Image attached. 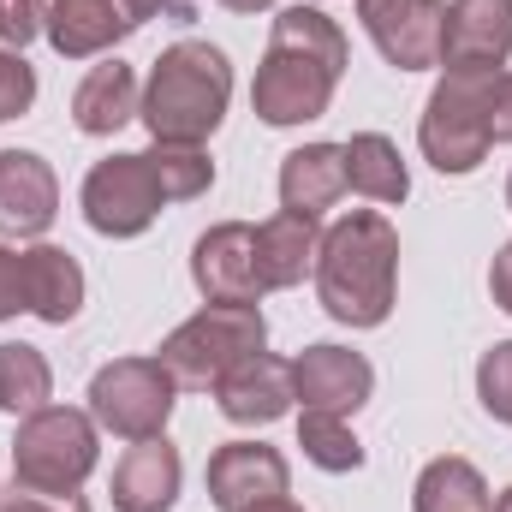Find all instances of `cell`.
I'll return each instance as SVG.
<instances>
[{"mask_svg":"<svg viewBox=\"0 0 512 512\" xmlns=\"http://www.w3.org/2000/svg\"><path fill=\"white\" fill-rule=\"evenodd\" d=\"M346 72V36L322 6H286L274 12L268 54L256 66L251 108L262 126H304L322 120L334 102V84Z\"/></svg>","mask_w":512,"mask_h":512,"instance_id":"1","label":"cell"},{"mask_svg":"<svg viewBox=\"0 0 512 512\" xmlns=\"http://www.w3.org/2000/svg\"><path fill=\"white\" fill-rule=\"evenodd\" d=\"M399 280V233L382 209H352L322 233L316 298L346 328H382Z\"/></svg>","mask_w":512,"mask_h":512,"instance_id":"2","label":"cell"},{"mask_svg":"<svg viewBox=\"0 0 512 512\" xmlns=\"http://www.w3.org/2000/svg\"><path fill=\"white\" fill-rule=\"evenodd\" d=\"M227 102H233V66L215 42H173L149 84H143V108L137 120L149 126L155 143H209L215 126L227 120Z\"/></svg>","mask_w":512,"mask_h":512,"instance_id":"3","label":"cell"},{"mask_svg":"<svg viewBox=\"0 0 512 512\" xmlns=\"http://www.w3.org/2000/svg\"><path fill=\"white\" fill-rule=\"evenodd\" d=\"M268 346V322L256 304H203L191 322H179L161 340V364L179 387H215L233 364H245Z\"/></svg>","mask_w":512,"mask_h":512,"instance_id":"4","label":"cell"},{"mask_svg":"<svg viewBox=\"0 0 512 512\" xmlns=\"http://www.w3.org/2000/svg\"><path fill=\"white\" fill-rule=\"evenodd\" d=\"M102 441H96V417L72 411V405H42L18 423L12 441V483L18 489H84V477L96 471Z\"/></svg>","mask_w":512,"mask_h":512,"instance_id":"5","label":"cell"},{"mask_svg":"<svg viewBox=\"0 0 512 512\" xmlns=\"http://www.w3.org/2000/svg\"><path fill=\"white\" fill-rule=\"evenodd\" d=\"M489 84L495 72H447L423 108L417 143L435 173H477L489 161Z\"/></svg>","mask_w":512,"mask_h":512,"instance_id":"6","label":"cell"},{"mask_svg":"<svg viewBox=\"0 0 512 512\" xmlns=\"http://www.w3.org/2000/svg\"><path fill=\"white\" fill-rule=\"evenodd\" d=\"M173 393H179V382L167 376L161 358H114L90 382V417H96V429H108L120 441H149V435H167Z\"/></svg>","mask_w":512,"mask_h":512,"instance_id":"7","label":"cell"},{"mask_svg":"<svg viewBox=\"0 0 512 512\" xmlns=\"http://www.w3.org/2000/svg\"><path fill=\"white\" fill-rule=\"evenodd\" d=\"M161 209L167 203H161V185H155V173H149L143 155H108L84 179V221L102 239H137V233H149V221Z\"/></svg>","mask_w":512,"mask_h":512,"instance_id":"8","label":"cell"},{"mask_svg":"<svg viewBox=\"0 0 512 512\" xmlns=\"http://www.w3.org/2000/svg\"><path fill=\"white\" fill-rule=\"evenodd\" d=\"M358 18H364V30L382 48L387 66H399V72L441 66L447 0H358Z\"/></svg>","mask_w":512,"mask_h":512,"instance_id":"9","label":"cell"},{"mask_svg":"<svg viewBox=\"0 0 512 512\" xmlns=\"http://www.w3.org/2000/svg\"><path fill=\"white\" fill-rule=\"evenodd\" d=\"M370 393H376V370L352 346H304L292 358V399H304V411L358 417Z\"/></svg>","mask_w":512,"mask_h":512,"instance_id":"10","label":"cell"},{"mask_svg":"<svg viewBox=\"0 0 512 512\" xmlns=\"http://www.w3.org/2000/svg\"><path fill=\"white\" fill-rule=\"evenodd\" d=\"M512 60V0H447L441 66L447 72H507Z\"/></svg>","mask_w":512,"mask_h":512,"instance_id":"11","label":"cell"},{"mask_svg":"<svg viewBox=\"0 0 512 512\" xmlns=\"http://www.w3.org/2000/svg\"><path fill=\"white\" fill-rule=\"evenodd\" d=\"M191 280L209 304H256L262 280H256V227L245 221H221L197 239L191 251Z\"/></svg>","mask_w":512,"mask_h":512,"instance_id":"12","label":"cell"},{"mask_svg":"<svg viewBox=\"0 0 512 512\" xmlns=\"http://www.w3.org/2000/svg\"><path fill=\"white\" fill-rule=\"evenodd\" d=\"M292 489V471L262 441H227L209 459V501L221 512H256Z\"/></svg>","mask_w":512,"mask_h":512,"instance_id":"13","label":"cell"},{"mask_svg":"<svg viewBox=\"0 0 512 512\" xmlns=\"http://www.w3.org/2000/svg\"><path fill=\"white\" fill-rule=\"evenodd\" d=\"M60 215V179L36 149H0V239H42Z\"/></svg>","mask_w":512,"mask_h":512,"instance_id":"14","label":"cell"},{"mask_svg":"<svg viewBox=\"0 0 512 512\" xmlns=\"http://www.w3.org/2000/svg\"><path fill=\"white\" fill-rule=\"evenodd\" d=\"M179 483H185V465L167 435L131 441L114 465V512H167L179 501Z\"/></svg>","mask_w":512,"mask_h":512,"instance_id":"15","label":"cell"},{"mask_svg":"<svg viewBox=\"0 0 512 512\" xmlns=\"http://www.w3.org/2000/svg\"><path fill=\"white\" fill-rule=\"evenodd\" d=\"M346 197V143H304L280 161V209L322 221Z\"/></svg>","mask_w":512,"mask_h":512,"instance_id":"16","label":"cell"},{"mask_svg":"<svg viewBox=\"0 0 512 512\" xmlns=\"http://www.w3.org/2000/svg\"><path fill=\"white\" fill-rule=\"evenodd\" d=\"M137 30V18L126 12V0H54L48 6V42L60 60H96L114 42H126Z\"/></svg>","mask_w":512,"mask_h":512,"instance_id":"17","label":"cell"},{"mask_svg":"<svg viewBox=\"0 0 512 512\" xmlns=\"http://www.w3.org/2000/svg\"><path fill=\"white\" fill-rule=\"evenodd\" d=\"M18 268H24V310L66 328L78 310H84V268L78 256L60 251V245H30L18 251Z\"/></svg>","mask_w":512,"mask_h":512,"instance_id":"18","label":"cell"},{"mask_svg":"<svg viewBox=\"0 0 512 512\" xmlns=\"http://www.w3.org/2000/svg\"><path fill=\"white\" fill-rule=\"evenodd\" d=\"M215 399L233 423H274L292 411V364L256 352L245 364H233L221 382H215Z\"/></svg>","mask_w":512,"mask_h":512,"instance_id":"19","label":"cell"},{"mask_svg":"<svg viewBox=\"0 0 512 512\" xmlns=\"http://www.w3.org/2000/svg\"><path fill=\"white\" fill-rule=\"evenodd\" d=\"M316 251H322V233L316 221L304 215H268L256 227V280L262 292H280V286H298L304 274H316Z\"/></svg>","mask_w":512,"mask_h":512,"instance_id":"20","label":"cell"},{"mask_svg":"<svg viewBox=\"0 0 512 512\" xmlns=\"http://www.w3.org/2000/svg\"><path fill=\"white\" fill-rule=\"evenodd\" d=\"M137 108H143L137 72H131L126 60H114V54L102 66H90L84 84L72 90V120H78V131H90V137H114L126 120H137Z\"/></svg>","mask_w":512,"mask_h":512,"instance_id":"21","label":"cell"},{"mask_svg":"<svg viewBox=\"0 0 512 512\" xmlns=\"http://www.w3.org/2000/svg\"><path fill=\"white\" fill-rule=\"evenodd\" d=\"M411 512H495V495L483 483V471L459 453H441L423 465L417 489H411Z\"/></svg>","mask_w":512,"mask_h":512,"instance_id":"22","label":"cell"},{"mask_svg":"<svg viewBox=\"0 0 512 512\" xmlns=\"http://www.w3.org/2000/svg\"><path fill=\"white\" fill-rule=\"evenodd\" d=\"M346 191H358V197H370V203H405L411 173H405L393 137L358 131V137L346 143Z\"/></svg>","mask_w":512,"mask_h":512,"instance_id":"23","label":"cell"},{"mask_svg":"<svg viewBox=\"0 0 512 512\" xmlns=\"http://www.w3.org/2000/svg\"><path fill=\"white\" fill-rule=\"evenodd\" d=\"M48 393H54L48 358H42L36 346H24V340H6V346H0V411L30 417V411L48 405Z\"/></svg>","mask_w":512,"mask_h":512,"instance_id":"24","label":"cell"},{"mask_svg":"<svg viewBox=\"0 0 512 512\" xmlns=\"http://www.w3.org/2000/svg\"><path fill=\"white\" fill-rule=\"evenodd\" d=\"M143 161L161 185V203H191L215 185V161L203 143H155V149H143Z\"/></svg>","mask_w":512,"mask_h":512,"instance_id":"25","label":"cell"},{"mask_svg":"<svg viewBox=\"0 0 512 512\" xmlns=\"http://www.w3.org/2000/svg\"><path fill=\"white\" fill-rule=\"evenodd\" d=\"M298 447L316 471H358L364 465V441L352 435V417H334V411H304L298 417Z\"/></svg>","mask_w":512,"mask_h":512,"instance_id":"26","label":"cell"},{"mask_svg":"<svg viewBox=\"0 0 512 512\" xmlns=\"http://www.w3.org/2000/svg\"><path fill=\"white\" fill-rule=\"evenodd\" d=\"M477 399H483V411L495 423L512 429V340L483 352V364H477Z\"/></svg>","mask_w":512,"mask_h":512,"instance_id":"27","label":"cell"},{"mask_svg":"<svg viewBox=\"0 0 512 512\" xmlns=\"http://www.w3.org/2000/svg\"><path fill=\"white\" fill-rule=\"evenodd\" d=\"M30 102H36V72L24 66L18 48H0V120L30 114Z\"/></svg>","mask_w":512,"mask_h":512,"instance_id":"28","label":"cell"},{"mask_svg":"<svg viewBox=\"0 0 512 512\" xmlns=\"http://www.w3.org/2000/svg\"><path fill=\"white\" fill-rule=\"evenodd\" d=\"M42 30H48V0H0V42L6 48H24Z\"/></svg>","mask_w":512,"mask_h":512,"instance_id":"29","label":"cell"},{"mask_svg":"<svg viewBox=\"0 0 512 512\" xmlns=\"http://www.w3.org/2000/svg\"><path fill=\"white\" fill-rule=\"evenodd\" d=\"M6 507L12 512H90V501H84L78 489H18V483H12Z\"/></svg>","mask_w":512,"mask_h":512,"instance_id":"30","label":"cell"},{"mask_svg":"<svg viewBox=\"0 0 512 512\" xmlns=\"http://www.w3.org/2000/svg\"><path fill=\"white\" fill-rule=\"evenodd\" d=\"M489 143H512V72H495L489 84Z\"/></svg>","mask_w":512,"mask_h":512,"instance_id":"31","label":"cell"},{"mask_svg":"<svg viewBox=\"0 0 512 512\" xmlns=\"http://www.w3.org/2000/svg\"><path fill=\"white\" fill-rule=\"evenodd\" d=\"M24 310V268H18V251L0 245V322Z\"/></svg>","mask_w":512,"mask_h":512,"instance_id":"32","label":"cell"},{"mask_svg":"<svg viewBox=\"0 0 512 512\" xmlns=\"http://www.w3.org/2000/svg\"><path fill=\"white\" fill-rule=\"evenodd\" d=\"M489 292H495V304L512 316V245H501L495 262H489Z\"/></svg>","mask_w":512,"mask_h":512,"instance_id":"33","label":"cell"},{"mask_svg":"<svg viewBox=\"0 0 512 512\" xmlns=\"http://www.w3.org/2000/svg\"><path fill=\"white\" fill-rule=\"evenodd\" d=\"M126 12L137 24H149V18H191V0H126Z\"/></svg>","mask_w":512,"mask_h":512,"instance_id":"34","label":"cell"},{"mask_svg":"<svg viewBox=\"0 0 512 512\" xmlns=\"http://www.w3.org/2000/svg\"><path fill=\"white\" fill-rule=\"evenodd\" d=\"M221 6H227V12H268L274 0H221Z\"/></svg>","mask_w":512,"mask_h":512,"instance_id":"35","label":"cell"},{"mask_svg":"<svg viewBox=\"0 0 512 512\" xmlns=\"http://www.w3.org/2000/svg\"><path fill=\"white\" fill-rule=\"evenodd\" d=\"M256 512H304V507H292V501L280 495V501H268V507H256Z\"/></svg>","mask_w":512,"mask_h":512,"instance_id":"36","label":"cell"},{"mask_svg":"<svg viewBox=\"0 0 512 512\" xmlns=\"http://www.w3.org/2000/svg\"><path fill=\"white\" fill-rule=\"evenodd\" d=\"M495 512H512V489H507V495H501V501H495Z\"/></svg>","mask_w":512,"mask_h":512,"instance_id":"37","label":"cell"},{"mask_svg":"<svg viewBox=\"0 0 512 512\" xmlns=\"http://www.w3.org/2000/svg\"><path fill=\"white\" fill-rule=\"evenodd\" d=\"M507 209H512V179H507Z\"/></svg>","mask_w":512,"mask_h":512,"instance_id":"38","label":"cell"},{"mask_svg":"<svg viewBox=\"0 0 512 512\" xmlns=\"http://www.w3.org/2000/svg\"><path fill=\"white\" fill-rule=\"evenodd\" d=\"M0 512H12V507H6V501H0Z\"/></svg>","mask_w":512,"mask_h":512,"instance_id":"39","label":"cell"}]
</instances>
